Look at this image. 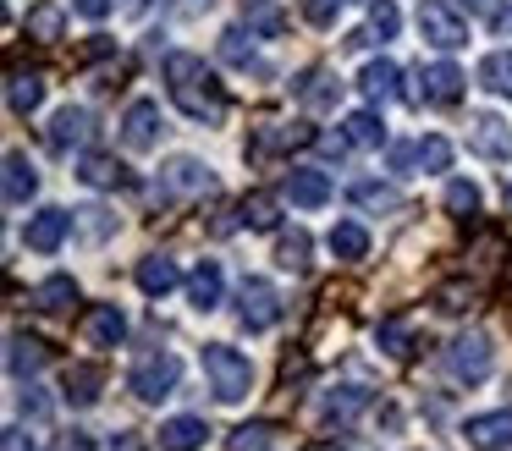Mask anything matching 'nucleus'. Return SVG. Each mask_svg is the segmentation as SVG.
I'll return each mask as SVG.
<instances>
[{
  "label": "nucleus",
  "mask_w": 512,
  "mask_h": 451,
  "mask_svg": "<svg viewBox=\"0 0 512 451\" xmlns=\"http://www.w3.org/2000/svg\"><path fill=\"white\" fill-rule=\"evenodd\" d=\"M177 264L166 259V253H149L144 264H138V292L144 297H166V292H177Z\"/></svg>",
  "instance_id": "nucleus-23"
},
{
  "label": "nucleus",
  "mask_w": 512,
  "mask_h": 451,
  "mask_svg": "<svg viewBox=\"0 0 512 451\" xmlns=\"http://www.w3.org/2000/svg\"><path fill=\"white\" fill-rule=\"evenodd\" d=\"M485 17H490V33H501V39H507V33H512V0H490Z\"/></svg>",
  "instance_id": "nucleus-45"
},
{
  "label": "nucleus",
  "mask_w": 512,
  "mask_h": 451,
  "mask_svg": "<svg viewBox=\"0 0 512 451\" xmlns=\"http://www.w3.org/2000/svg\"><path fill=\"white\" fill-rule=\"evenodd\" d=\"M479 83H485L496 99H512V50L485 55V61H479Z\"/></svg>",
  "instance_id": "nucleus-31"
},
{
  "label": "nucleus",
  "mask_w": 512,
  "mask_h": 451,
  "mask_svg": "<svg viewBox=\"0 0 512 451\" xmlns=\"http://www.w3.org/2000/svg\"><path fill=\"white\" fill-rule=\"evenodd\" d=\"M463 440L474 451H507L512 446V407H501V413H474L463 424Z\"/></svg>",
  "instance_id": "nucleus-12"
},
{
  "label": "nucleus",
  "mask_w": 512,
  "mask_h": 451,
  "mask_svg": "<svg viewBox=\"0 0 512 451\" xmlns=\"http://www.w3.org/2000/svg\"><path fill=\"white\" fill-rule=\"evenodd\" d=\"M56 451H94V440L83 435V429H72V435H61V440H56Z\"/></svg>",
  "instance_id": "nucleus-50"
},
{
  "label": "nucleus",
  "mask_w": 512,
  "mask_h": 451,
  "mask_svg": "<svg viewBox=\"0 0 512 451\" xmlns=\"http://www.w3.org/2000/svg\"><path fill=\"white\" fill-rule=\"evenodd\" d=\"M111 451H144V446H138V435H116Z\"/></svg>",
  "instance_id": "nucleus-51"
},
{
  "label": "nucleus",
  "mask_w": 512,
  "mask_h": 451,
  "mask_svg": "<svg viewBox=\"0 0 512 451\" xmlns=\"http://www.w3.org/2000/svg\"><path fill=\"white\" fill-rule=\"evenodd\" d=\"M270 435H276L270 424H243V429L232 435V451H265V440H270Z\"/></svg>",
  "instance_id": "nucleus-43"
},
{
  "label": "nucleus",
  "mask_w": 512,
  "mask_h": 451,
  "mask_svg": "<svg viewBox=\"0 0 512 451\" xmlns=\"http://www.w3.org/2000/svg\"><path fill=\"white\" fill-rule=\"evenodd\" d=\"M61 22H67V11H61V6H34V11H28V39L56 44L61 39Z\"/></svg>",
  "instance_id": "nucleus-34"
},
{
  "label": "nucleus",
  "mask_w": 512,
  "mask_h": 451,
  "mask_svg": "<svg viewBox=\"0 0 512 451\" xmlns=\"http://www.w3.org/2000/svg\"><path fill=\"white\" fill-rule=\"evenodd\" d=\"M188 193H215V176H210V165H204V160L177 154V160L160 171L155 198H160V204H177V198H188Z\"/></svg>",
  "instance_id": "nucleus-6"
},
{
  "label": "nucleus",
  "mask_w": 512,
  "mask_h": 451,
  "mask_svg": "<svg viewBox=\"0 0 512 451\" xmlns=\"http://www.w3.org/2000/svg\"><path fill=\"white\" fill-rule=\"evenodd\" d=\"M100 385H105L100 363H72L67 380H61V396H67L72 407H94L100 402Z\"/></svg>",
  "instance_id": "nucleus-21"
},
{
  "label": "nucleus",
  "mask_w": 512,
  "mask_h": 451,
  "mask_svg": "<svg viewBox=\"0 0 512 451\" xmlns=\"http://www.w3.org/2000/svg\"><path fill=\"white\" fill-rule=\"evenodd\" d=\"M83 336H89V347H122L127 341V314L116 303H94L89 319H83Z\"/></svg>",
  "instance_id": "nucleus-17"
},
{
  "label": "nucleus",
  "mask_w": 512,
  "mask_h": 451,
  "mask_svg": "<svg viewBox=\"0 0 512 451\" xmlns=\"http://www.w3.org/2000/svg\"><path fill=\"white\" fill-rule=\"evenodd\" d=\"M325 248H331L336 259H347V264H353V259H364V253H369V231L358 226V220H336V226H331V237H325Z\"/></svg>",
  "instance_id": "nucleus-27"
},
{
  "label": "nucleus",
  "mask_w": 512,
  "mask_h": 451,
  "mask_svg": "<svg viewBox=\"0 0 512 451\" xmlns=\"http://www.w3.org/2000/svg\"><path fill=\"white\" fill-rule=\"evenodd\" d=\"M364 407H369L364 385H336V391H325L320 413H325V424H347V418H358Z\"/></svg>",
  "instance_id": "nucleus-24"
},
{
  "label": "nucleus",
  "mask_w": 512,
  "mask_h": 451,
  "mask_svg": "<svg viewBox=\"0 0 512 451\" xmlns=\"http://www.w3.org/2000/svg\"><path fill=\"white\" fill-rule=\"evenodd\" d=\"M28 303L45 308V314H56V308L78 303V281H72V275H50V281H39L34 292H28Z\"/></svg>",
  "instance_id": "nucleus-29"
},
{
  "label": "nucleus",
  "mask_w": 512,
  "mask_h": 451,
  "mask_svg": "<svg viewBox=\"0 0 512 451\" xmlns=\"http://www.w3.org/2000/svg\"><path fill=\"white\" fill-rule=\"evenodd\" d=\"M490 358H496L490 336L485 330H468V336H457L452 347H446V374H452L457 385H479L490 374Z\"/></svg>",
  "instance_id": "nucleus-5"
},
{
  "label": "nucleus",
  "mask_w": 512,
  "mask_h": 451,
  "mask_svg": "<svg viewBox=\"0 0 512 451\" xmlns=\"http://www.w3.org/2000/svg\"><path fill=\"white\" fill-rule=\"evenodd\" d=\"M6 105H12L17 116H34V110L45 105V77L39 72H12V83H6Z\"/></svg>",
  "instance_id": "nucleus-26"
},
{
  "label": "nucleus",
  "mask_w": 512,
  "mask_h": 451,
  "mask_svg": "<svg viewBox=\"0 0 512 451\" xmlns=\"http://www.w3.org/2000/svg\"><path fill=\"white\" fill-rule=\"evenodd\" d=\"M353 204H364V209H397V187L364 176V182H353Z\"/></svg>",
  "instance_id": "nucleus-37"
},
{
  "label": "nucleus",
  "mask_w": 512,
  "mask_h": 451,
  "mask_svg": "<svg viewBox=\"0 0 512 451\" xmlns=\"http://www.w3.org/2000/svg\"><path fill=\"white\" fill-rule=\"evenodd\" d=\"M0 451H34V440H28V429H6V435H0Z\"/></svg>",
  "instance_id": "nucleus-49"
},
{
  "label": "nucleus",
  "mask_w": 512,
  "mask_h": 451,
  "mask_svg": "<svg viewBox=\"0 0 512 451\" xmlns=\"http://www.w3.org/2000/svg\"><path fill=\"white\" fill-rule=\"evenodd\" d=\"M177 380H182V358L177 352H149V358H138L133 363V396L138 402H166L171 391H177Z\"/></svg>",
  "instance_id": "nucleus-3"
},
{
  "label": "nucleus",
  "mask_w": 512,
  "mask_h": 451,
  "mask_svg": "<svg viewBox=\"0 0 512 451\" xmlns=\"http://www.w3.org/2000/svg\"><path fill=\"white\" fill-rule=\"evenodd\" d=\"M507 209H512V182H507Z\"/></svg>",
  "instance_id": "nucleus-53"
},
{
  "label": "nucleus",
  "mask_w": 512,
  "mask_h": 451,
  "mask_svg": "<svg viewBox=\"0 0 512 451\" xmlns=\"http://www.w3.org/2000/svg\"><path fill=\"white\" fill-rule=\"evenodd\" d=\"M72 209H39V215H28V226H23V242L34 253H56L61 242L72 237Z\"/></svg>",
  "instance_id": "nucleus-10"
},
{
  "label": "nucleus",
  "mask_w": 512,
  "mask_h": 451,
  "mask_svg": "<svg viewBox=\"0 0 512 451\" xmlns=\"http://www.w3.org/2000/svg\"><path fill=\"white\" fill-rule=\"evenodd\" d=\"M446 209H452L457 220H474L479 215V187L463 182V176H457V182H446Z\"/></svg>",
  "instance_id": "nucleus-36"
},
{
  "label": "nucleus",
  "mask_w": 512,
  "mask_h": 451,
  "mask_svg": "<svg viewBox=\"0 0 512 451\" xmlns=\"http://www.w3.org/2000/svg\"><path fill=\"white\" fill-rule=\"evenodd\" d=\"M237 319H243V330H254V336H265L281 319V292L265 275H248V281L237 286Z\"/></svg>",
  "instance_id": "nucleus-4"
},
{
  "label": "nucleus",
  "mask_w": 512,
  "mask_h": 451,
  "mask_svg": "<svg viewBox=\"0 0 512 451\" xmlns=\"http://www.w3.org/2000/svg\"><path fill=\"white\" fill-rule=\"evenodd\" d=\"M204 440H210V424H204V418H166V424H160V451H199Z\"/></svg>",
  "instance_id": "nucleus-22"
},
{
  "label": "nucleus",
  "mask_w": 512,
  "mask_h": 451,
  "mask_svg": "<svg viewBox=\"0 0 512 451\" xmlns=\"http://www.w3.org/2000/svg\"><path fill=\"white\" fill-rule=\"evenodd\" d=\"M34 193H39V171H34V160L12 149V154H6V209H23Z\"/></svg>",
  "instance_id": "nucleus-20"
},
{
  "label": "nucleus",
  "mask_w": 512,
  "mask_h": 451,
  "mask_svg": "<svg viewBox=\"0 0 512 451\" xmlns=\"http://www.w3.org/2000/svg\"><path fill=\"white\" fill-rule=\"evenodd\" d=\"M111 6H116V0H72V11L89 17V22H105V17H111Z\"/></svg>",
  "instance_id": "nucleus-48"
},
{
  "label": "nucleus",
  "mask_w": 512,
  "mask_h": 451,
  "mask_svg": "<svg viewBox=\"0 0 512 451\" xmlns=\"http://www.w3.org/2000/svg\"><path fill=\"white\" fill-rule=\"evenodd\" d=\"M276 264L281 270H309V231H287V237L276 242Z\"/></svg>",
  "instance_id": "nucleus-35"
},
{
  "label": "nucleus",
  "mask_w": 512,
  "mask_h": 451,
  "mask_svg": "<svg viewBox=\"0 0 512 451\" xmlns=\"http://www.w3.org/2000/svg\"><path fill=\"white\" fill-rule=\"evenodd\" d=\"M78 176H83L89 187H127V165L111 160V154H83Z\"/></svg>",
  "instance_id": "nucleus-30"
},
{
  "label": "nucleus",
  "mask_w": 512,
  "mask_h": 451,
  "mask_svg": "<svg viewBox=\"0 0 512 451\" xmlns=\"http://www.w3.org/2000/svg\"><path fill=\"white\" fill-rule=\"evenodd\" d=\"M457 6H468V11H485V6H490V0H457Z\"/></svg>",
  "instance_id": "nucleus-52"
},
{
  "label": "nucleus",
  "mask_w": 512,
  "mask_h": 451,
  "mask_svg": "<svg viewBox=\"0 0 512 451\" xmlns=\"http://www.w3.org/2000/svg\"><path fill=\"white\" fill-rule=\"evenodd\" d=\"M419 33H424V44H435V50H463L468 44V22L457 17L446 0H424L419 6Z\"/></svg>",
  "instance_id": "nucleus-7"
},
{
  "label": "nucleus",
  "mask_w": 512,
  "mask_h": 451,
  "mask_svg": "<svg viewBox=\"0 0 512 451\" xmlns=\"http://www.w3.org/2000/svg\"><path fill=\"white\" fill-rule=\"evenodd\" d=\"M413 149H419V171H446V165H452V143L435 138V132H430V138H419Z\"/></svg>",
  "instance_id": "nucleus-38"
},
{
  "label": "nucleus",
  "mask_w": 512,
  "mask_h": 451,
  "mask_svg": "<svg viewBox=\"0 0 512 451\" xmlns=\"http://www.w3.org/2000/svg\"><path fill=\"white\" fill-rule=\"evenodd\" d=\"M17 407H23V418H50V402L34 391V385H28L23 396H17Z\"/></svg>",
  "instance_id": "nucleus-47"
},
{
  "label": "nucleus",
  "mask_w": 512,
  "mask_h": 451,
  "mask_svg": "<svg viewBox=\"0 0 512 451\" xmlns=\"http://www.w3.org/2000/svg\"><path fill=\"white\" fill-rule=\"evenodd\" d=\"M221 61H226V66H243V72H248V66H259L254 33H248V28H226V33H221Z\"/></svg>",
  "instance_id": "nucleus-33"
},
{
  "label": "nucleus",
  "mask_w": 512,
  "mask_h": 451,
  "mask_svg": "<svg viewBox=\"0 0 512 451\" xmlns=\"http://www.w3.org/2000/svg\"><path fill=\"white\" fill-rule=\"evenodd\" d=\"M468 149H474L479 160L507 165L512 160V127L501 116H490V110H479V116H468Z\"/></svg>",
  "instance_id": "nucleus-8"
},
{
  "label": "nucleus",
  "mask_w": 512,
  "mask_h": 451,
  "mask_svg": "<svg viewBox=\"0 0 512 451\" xmlns=\"http://www.w3.org/2000/svg\"><path fill=\"white\" fill-rule=\"evenodd\" d=\"M237 220H243L248 231H276L281 226V198L276 193H248L243 204H237Z\"/></svg>",
  "instance_id": "nucleus-25"
},
{
  "label": "nucleus",
  "mask_w": 512,
  "mask_h": 451,
  "mask_svg": "<svg viewBox=\"0 0 512 451\" xmlns=\"http://www.w3.org/2000/svg\"><path fill=\"white\" fill-rule=\"evenodd\" d=\"M336 11H342V0H303V17H309L314 28H331Z\"/></svg>",
  "instance_id": "nucleus-44"
},
{
  "label": "nucleus",
  "mask_w": 512,
  "mask_h": 451,
  "mask_svg": "<svg viewBox=\"0 0 512 451\" xmlns=\"http://www.w3.org/2000/svg\"><path fill=\"white\" fill-rule=\"evenodd\" d=\"M397 6H391V0H369V39H391V33H397Z\"/></svg>",
  "instance_id": "nucleus-41"
},
{
  "label": "nucleus",
  "mask_w": 512,
  "mask_h": 451,
  "mask_svg": "<svg viewBox=\"0 0 512 451\" xmlns=\"http://www.w3.org/2000/svg\"><path fill=\"white\" fill-rule=\"evenodd\" d=\"M133 11H144V0H133Z\"/></svg>",
  "instance_id": "nucleus-54"
},
{
  "label": "nucleus",
  "mask_w": 512,
  "mask_h": 451,
  "mask_svg": "<svg viewBox=\"0 0 512 451\" xmlns=\"http://www.w3.org/2000/svg\"><path fill=\"white\" fill-rule=\"evenodd\" d=\"M72 226H78L83 242H105L116 231V215H111V209H100V204H89V209H72Z\"/></svg>",
  "instance_id": "nucleus-32"
},
{
  "label": "nucleus",
  "mask_w": 512,
  "mask_h": 451,
  "mask_svg": "<svg viewBox=\"0 0 512 451\" xmlns=\"http://www.w3.org/2000/svg\"><path fill=\"white\" fill-rule=\"evenodd\" d=\"M199 363H204V380H210V391L221 396V402H243V396L254 391V363L237 347H226V341H204Z\"/></svg>",
  "instance_id": "nucleus-2"
},
{
  "label": "nucleus",
  "mask_w": 512,
  "mask_h": 451,
  "mask_svg": "<svg viewBox=\"0 0 512 451\" xmlns=\"http://www.w3.org/2000/svg\"><path fill=\"white\" fill-rule=\"evenodd\" d=\"M281 193H287L298 209H320V204H331V176L314 171V165H298V171H287Z\"/></svg>",
  "instance_id": "nucleus-16"
},
{
  "label": "nucleus",
  "mask_w": 512,
  "mask_h": 451,
  "mask_svg": "<svg viewBox=\"0 0 512 451\" xmlns=\"http://www.w3.org/2000/svg\"><path fill=\"white\" fill-rule=\"evenodd\" d=\"M342 132L353 138V149H380V143H386V121H380V110H353V116L342 121Z\"/></svg>",
  "instance_id": "nucleus-28"
},
{
  "label": "nucleus",
  "mask_w": 512,
  "mask_h": 451,
  "mask_svg": "<svg viewBox=\"0 0 512 451\" xmlns=\"http://www.w3.org/2000/svg\"><path fill=\"white\" fill-rule=\"evenodd\" d=\"M166 88H171V105L188 121H204V127H221L226 121V88L215 77V66H204V55L171 50L166 55Z\"/></svg>",
  "instance_id": "nucleus-1"
},
{
  "label": "nucleus",
  "mask_w": 512,
  "mask_h": 451,
  "mask_svg": "<svg viewBox=\"0 0 512 451\" xmlns=\"http://www.w3.org/2000/svg\"><path fill=\"white\" fill-rule=\"evenodd\" d=\"M248 28H259V33H281V28H287V17H281L276 0H248Z\"/></svg>",
  "instance_id": "nucleus-40"
},
{
  "label": "nucleus",
  "mask_w": 512,
  "mask_h": 451,
  "mask_svg": "<svg viewBox=\"0 0 512 451\" xmlns=\"http://www.w3.org/2000/svg\"><path fill=\"white\" fill-rule=\"evenodd\" d=\"M419 99H424V105H457V99H463V83H468V77L463 72H457V66L452 61H435V66H424V72H419Z\"/></svg>",
  "instance_id": "nucleus-15"
},
{
  "label": "nucleus",
  "mask_w": 512,
  "mask_h": 451,
  "mask_svg": "<svg viewBox=\"0 0 512 451\" xmlns=\"http://www.w3.org/2000/svg\"><path fill=\"white\" fill-rule=\"evenodd\" d=\"M402 72H397V61H386V55H380V61H369L364 72H358V88H364V99L369 105H386V99H397L402 94Z\"/></svg>",
  "instance_id": "nucleus-19"
},
{
  "label": "nucleus",
  "mask_w": 512,
  "mask_h": 451,
  "mask_svg": "<svg viewBox=\"0 0 512 451\" xmlns=\"http://www.w3.org/2000/svg\"><path fill=\"white\" fill-rule=\"evenodd\" d=\"M160 132H166V121H160L155 99H133V105L122 110V143H127V149H138V154L155 149Z\"/></svg>",
  "instance_id": "nucleus-9"
},
{
  "label": "nucleus",
  "mask_w": 512,
  "mask_h": 451,
  "mask_svg": "<svg viewBox=\"0 0 512 451\" xmlns=\"http://www.w3.org/2000/svg\"><path fill=\"white\" fill-rule=\"evenodd\" d=\"M89 132H94L89 110H83V105H67V110H56V116H50L45 143H50L56 154H72V149H83V143H89Z\"/></svg>",
  "instance_id": "nucleus-11"
},
{
  "label": "nucleus",
  "mask_w": 512,
  "mask_h": 451,
  "mask_svg": "<svg viewBox=\"0 0 512 451\" xmlns=\"http://www.w3.org/2000/svg\"><path fill=\"white\" fill-rule=\"evenodd\" d=\"M221 292H226L221 264H215V259H199V264H193V275H188V303L199 308V314H215V308H221Z\"/></svg>",
  "instance_id": "nucleus-18"
},
{
  "label": "nucleus",
  "mask_w": 512,
  "mask_h": 451,
  "mask_svg": "<svg viewBox=\"0 0 512 451\" xmlns=\"http://www.w3.org/2000/svg\"><path fill=\"white\" fill-rule=\"evenodd\" d=\"M45 341L39 336H28V330H12V336H6V374H12V380H34L39 369H45Z\"/></svg>",
  "instance_id": "nucleus-14"
},
{
  "label": "nucleus",
  "mask_w": 512,
  "mask_h": 451,
  "mask_svg": "<svg viewBox=\"0 0 512 451\" xmlns=\"http://www.w3.org/2000/svg\"><path fill=\"white\" fill-rule=\"evenodd\" d=\"M314 143H320V149L331 154V160H342V154L353 149V138H347V132H314Z\"/></svg>",
  "instance_id": "nucleus-46"
},
{
  "label": "nucleus",
  "mask_w": 512,
  "mask_h": 451,
  "mask_svg": "<svg viewBox=\"0 0 512 451\" xmlns=\"http://www.w3.org/2000/svg\"><path fill=\"white\" fill-rule=\"evenodd\" d=\"M375 341H380V352H391V358H408V352H413V336H408L402 319H386V325L375 330Z\"/></svg>",
  "instance_id": "nucleus-39"
},
{
  "label": "nucleus",
  "mask_w": 512,
  "mask_h": 451,
  "mask_svg": "<svg viewBox=\"0 0 512 451\" xmlns=\"http://www.w3.org/2000/svg\"><path fill=\"white\" fill-rule=\"evenodd\" d=\"M468 303H474V286H463V281H452V286L435 292V308H441V314H463Z\"/></svg>",
  "instance_id": "nucleus-42"
},
{
  "label": "nucleus",
  "mask_w": 512,
  "mask_h": 451,
  "mask_svg": "<svg viewBox=\"0 0 512 451\" xmlns=\"http://www.w3.org/2000/svg\"><path fill=\"white\" fill-rule=\"evenodd\" d=\"M292 94H298L303 110H331L336 99H342V77H336L331 66H309V72L292 83Z\"/></svg>",
  "instance_id": "nucleus-13"
}]
</instances>
